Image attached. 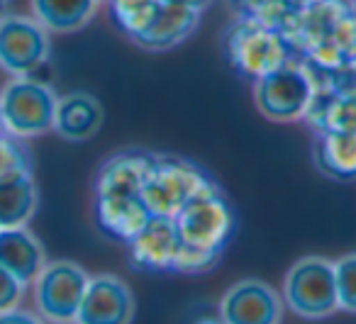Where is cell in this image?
Here are the masks:
<instances>
[{"instance_id":"cell-20","label":"cell","mask_w":356,"mask_h":324,"mask_svg":"<svg viewBox=\"0 0 356 324\" xmlns=\"http://www.w3.org/2000/svg\"><path fill=\"white\" fill-rule=\"evenodd\" d=\"M229 6L234 10V17L266 27L286 40L293 35L302 13V8H298L293 0H229Z\"/></svg>"},{"instance_id":"cell-25","label":"cell","mask_w":356,"mask_h":324,"mask_svg":"<svg viewBox=\"0 0 356 324\" xmlns=\"http://www.w3.org/2000/svg\"><path fill=\"white\" fill-rule=\"evenodd\" d=\"M8 171H32L30 152L20 139L3 134L0 137V173Z\"/></svg>"},{"instance_id":"cell-21","label":"cell","mask_w":356,"mask_h":324,"mask_svg":"<svg viewBox=\"0 0 356 324\" xmlns=\"http://www.w3.org/2000/svg\"><path fill=\"white\" fill-rule=\"evenodd\" d=\"M100 0H32L35 20L47 32H76L93 20Z\"/></svg>"},{"instance_id":"cell-8","label":"cell","mask_w":356,"mask_h":324,"mask_svg":"<svg viewBox=\"0 0 356 324\" xmlns=\"http://www.w3.org/2000/svg\"><path fill=\"white\" fill-rule=\"evenodd\" d=\"M51 54L49 32L25 15L0 17V66L15 76H32Z\"/></svg>"},{"instance_id":"cell-32","label":"cell","mask_w":356,"mask_h":324,"mask_svg":"<svg viewBox=\"0 0 356 324\" xmlns=\"http://www.w3.org/2000/svg\"><path fill=\"white\" fill-rule=\"evenodd\" d=\"M349 8H351V13L356 15V0H349Z\"/></svg>"},{"instance_id":"cell-18","label":"cell","mask_w":356,"mask_h":324,"mask_svg":"<svg viewBox=\"0 0 356 324\" xmlns=\"http://www.w3.org/2000/svg\"><path fill=\"white\" fill-rule=\"evenodd\" d=\"M312 159L322 176L332 181H356V132L317 134Z\"/></svg>"},{"instance_id":"cell-2","label":"cell","mask_w":356,"mask_h":324,"mask_svg":"<svg viewBox=\"0 0 356 324\" xmlns=\"http://www.w3.org/2000/svg\"><path fill=\"white\" fill-rule=\"evenodd\" d=\"M222 54L234 74L252 83L298 59L286 37L242 17H234L222 32Z\"/></svg>"},{"instance_id":"cell-15","label":"cell","mask_w":356,"mask_h":324,"mask_svg":"<svg viewBox=\"0 0 356 324\" xmlns=\"http://www.w3.org/2000/svg\"><path fill=\"white\" fill-rule=\"evenodd\" d=\"M47 266V254L40 239L25 227H3L0 229V268L13 273L22 285L37 280Z\"/></svg>"},{"instance_id":"cell-31","label":"cell","mask_w":356,"mask_h":324,"mask_svg":"<svg viewBox=\"0 0 356 324\" xmlns=\"http://www.w3.org/2000/svg\"><path fill=\"white\" fill-rule=\"evenodd\" d=\"M8 6H10V0H0V17H6Z\"/></svg>"},{"instance_id":"cell-12","label":"cell","mask_w":356,"mask_h":324,"mask_svg":"<svg viewBox=\"0 0 356 324\" xmlns=\"http://www.w3.org/2000/svg\"><path fill=\"white\" fill-rule=\"evenodd\" d=\"M152 212L142 195H93V220L103 236L127 246L149 222Z\"/></svg>"},{"instance_id":"cell-4","label":"cell","mask_w":356,"mask_h":324,"mask_svg":"<svg viewBox=\"0 0 356 324\" xmlns=\"http://www.w3.org/2000/svg\"><path fill=\"white\" fill-rule=\"evenodd\" d=\"M56 93L49 83L32 76H15L0 90V124L15 139H32L54 124Z\"/></svg>"},{"instance_id":"cell-6","label":"cell","mask_w":356,"mask_h":324,"mask_svg":"<svg viewBox=\"0 0 356 324\" xmlns=\"http://www.w3.org/2000/svg\"><path fill=\"white\" fill-rule=\"evenodd\" d=\"M312 81L300 61H288L254 83L259 113L271 122H298L305 118L312 100Z\"/></svg>"},{"instance_id":"cell-10","label":"cell","mask_w":356,"mask_h":324,"mask_svg":"<svg viewBox=\"0 0 356 324\" xmlns=\"http://www.w3.org/2000/svg\"><path fill=\"white\" fill-rule=\"evenodd\" d=\"M134 295L113 273L90 275L74 324H132Z\"/></svg>"},{"instance_id":"cell-29","label":"cell","mask_w":356,"mask_h":324,"mask_svg":"<svg viewBox=\"0 0 356 324\" xmlns=\"http://www.w3.org/2000/svg\"><path fill=\"white\" fill-rule=\"evenodd\" d=\"M298 8H312V6H317V3H325V0H293Z\"/></svg>"},{"instance_id":"cell-34","label":"cell","mask_w":356,"mask_h":324,"mask_svg":"<svg viewBox=\"0 0 356 324\" xmlns=\"http://www.w3.org/2000/svg\"><path fill=\"white\" fill-rule=\"evenodd\" d=\"M354 64H356V56H354Z\"/></svg>"},{"instance_id":"cell-5","label":"cell","mask_w":356,"mask_h":324,"mask_svg":"<svg viewBox=\"0 0 356 324\" xmlns=\"http://www.w3.org/2000/svg\"><path fill=\"white\" fill-rule=\"evenodd\" d=\"M283 302L300 319H325L339 309L337 302L334 261L305 256L288 268L283 280Z\"/></svg>"},{"instance_id":"cell-33","label":"cell","mask_w":356,"mask_h":324,"mask_svg":"<svg viewBox=\"0 0 356 324\" xmlns=\"http://www.w3.org/2000/svg\"><path fill=\"white\" fill-rule=\"evenodd\" d=\"M3 134H6V132H3V124H0V137H3Z\"/></svg>"},{"instance_id":"cell-19","label":"cell","mask_w":356,"mask_h":324,"mask_svg":"<svg viewBox=\"0 0 356 324\" xmlns=\"http://www.w3.org/2000/svg\"><path fill=\"white\" fill-rule=\"evenodd\" d=\"M302 122L310 124L315 134L356 132V95H334L315 90Z\"/></svg>"},{"instance_id":"cell-7","label":"cell","mask_w":356,"mask_h":324,"mask_svg":"<svg viewBox=\"0 0 356 324\" xmlns=\"http://www.w3.org/2000/svg\"><path fill=\"white\" fill-rule=\"evenodd\" d=\"M90 275L74 261H49L35 280V305L42 319L69 324L83 300Z\"/></svg>"},{"instance_id":"cell-11","label":"cell","mask_w":356,"mask_h":324,"mask_svg":"<svg viewBox=\"0 0 356 324\" xmlns=\"http://www.w3.org/2000/svg\"><path fill=\"white\" fill-rule=\"evenodd\" d=\"M178 234L173 217L152 215L127 244L129 266L139 273H173L178 256Z\"/></svg>"},{"instance_id":"cell-24","label":"cell","mask_w":356,"mask_h":324,"mask_svg":"<svg viewBox=\"0 0 356 324\" xmlns=\"http://www.w3.org/2000/svg\"><path fill=\"white\" fill-rule=\"evenodd\" d=\"M222 256L220 254H210V251H200L193 246L181 244L178 246V256L176 264H173V273H184V275H203L208 270H213L220 264Z\"/></svg>"},{"instance_id":"cell-3","label":"cell","mask_w":356,"mask_h":324,"mask_svg":"<svg viewBox=\"0 0 356 324\" xmlns=\"http://www.w3.org/2000/svg\"><path fill=\"white\" fill-rule=\"evenodd\" d=\"M178 241L210 254H225L237 232V212L218 186L186 202L173 215Z\"/></svg>"},{"instance_id":"cell-27","label":"cell","mask_w":356,"mask_h":324,"mask_svg":"<svg viewBox=\"0 0 356 324\" xmlns=\"http://www.w3.org/2000/svg\"><path fill=\"white\" fill-rule=\"evenodd\" d=\"M0 324H42V319H37L32 312L25 309H8V312H0Z\"/></svg>"},{"instance_id":"cell-22","label":"cell","mask_w":356,"mask_h":324,"mask_svg":"<svg viewBox=\"0 0 356 324\" xmlns=\"http://www.w3.org/2000/svg\"><path fill=\"white\" fill-rule=\"evenodd\" d=\"M161 0H108V10L118 30L129 40H137L152 22Z\"/></svg>"},{"instance_id":"cell-26","label":"cell","mask_w":356,"mask_h":324,"mask_svg":"<svg viewBox=\"0 0 356 324\" xmlns=\"http://www.w3.org/2000/svg\"><path fill=\"white\" fill-rule=\"evenodd\" d=\"M22 293H25V285L13 273H8L6 268H0V312L15 309L17 302L22 300Z\"/></svg>"},{"instance_id":"cell-28","label":"cell","mask_w":356,"mask_h":324,"mask_svg":"<svg viewBox=\"0 0 356 324\" xmlns=\"http://www.w3.org/2000/svg\"><path fill=\"white\" fill-rule=\"evenodd\" d=\"M163 3H171V6H181V8H188V10H195V13H205L210 6H213V0H163Z\"/></svg>"},{"instance_id":"cell-17","label":"cell","mask_w":356,"mask_h":324,"mask_svg":"<svg viewBox=\"0 0 356 324\" xmlns=\"http://www.w3.org/2000/svg\"><path fill=\"white\" fill-rule=\"evenodd\" d=\"M40 193L32 171L0 173V229L25 227L35 217Z\"/></svg>"},{"instance_id":"cell-13","label":"cell","mask_w":356,"mask_h":324,"mask_svg":"<svg viewBox=\"0 0 356 324\" xmlns=\"http://www.w3.org/2000/svg\"><path fill=\"white\" fill-rule=\"evenodd\" d=\"M154 154L144 149H124L100 163L95 173V195H142V186L152 168Z\"/></svg>"},{"instance_id":"cell-23","label":"cell","mask_w":356,"mask_h":324,"mask_svg":"<svg viewBox=\"0 0 356 324\" xmlns=\"http://www.w3.org/2000/svg\"><path fill=\"white\" fill-rule=\"evenodd\" d=\"M334 278L339 309L356 314V251L334 261Z\"/></svg>"},{"instance_id":"cell-9","label":"cell","mask_w":356,"mask_h":324,"mask_svg":"<svg viewBox=\"0 0 356 324\" xmlns=\"http://www.w3.org/2000/svg\"><path fill=\"white\" fill-rule=\"evenodd\" d=\"M218 314L222 324H281L283 300L264 280L244 278L227 288Z\"/></svg>"},{"instance_id":"cell-16","label":"cell","mask_w":356,"mask_h":324,"mask_svg":"<svg viewBox=\"0 0 356 324\" xmlns=\"http://www.w3.org/2000/svg\"><path fill=\"white\" fill-rule=\"evenodd\" d=\"M203 13L188 10V8L171 6V3H159L149 27L134 40V44L149 51H166L186 42L195 32Z\"/></svg>"},{"instance_id":"cell-14","label":"cell","mask_w":356,"mask_h":324,"mask_svg":"<svg viewBox=\"0 0 356 324\" xmlns=\"http://www.w3.org/2000/svg\"><path fill=\"white\" fill-rule=\"evenodd\" d=\"M103 105L95 95L83 93V90H76L64 98L56 100V113H54V129L61 139L66 142H88L90 137L100 132L103 127Z\"/></svg>"},{"instance_id":"cell-1","label":"cell","mask_w":356,"mask_h":324,"mask_svg":"<svg viewBox=\"0 0 356 324\" xmlns=\"http://www.w3.org/2000/svg\"><path fill=\"white\" fill-rule=\"evenodd\" d=\"M215 178L200 163L176 154H154L142 186V200L152 215L173 217L186 202L215 188Z\"/></svg>"},{"instance_id":"cell-30","label":"cell","mask_w":356,"mask_h":324,"mask_svg":"<svg viewBox=\"0 0 356 324\" xmlns=\"http://www.w3.org/2000/svg\"><path fill=\"white\" fill-rule=\"evenodd\" d=\"M195 324H222V319H220V314L218 317H200L195 319Z\"/></svg>"}]
</instances>
